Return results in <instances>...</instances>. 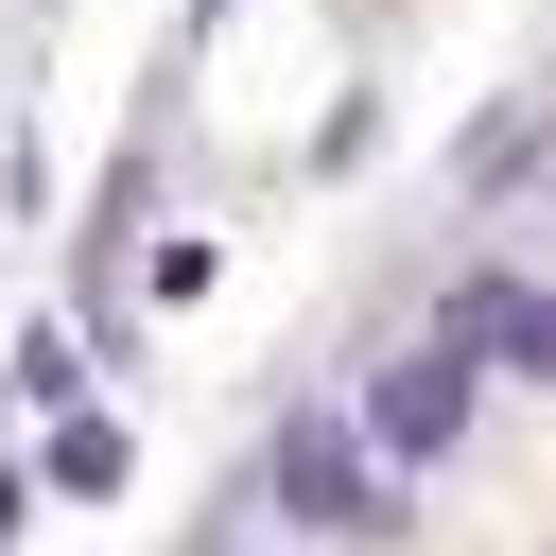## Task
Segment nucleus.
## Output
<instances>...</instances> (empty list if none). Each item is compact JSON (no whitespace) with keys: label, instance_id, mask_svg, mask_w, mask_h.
I'll return each mask as SVG.
<instances>
[{"label":"nucleus","instance_id":"f03ea898","mask_svg":"<svg viewBox=\"0 0 556 556\" xmlns=\"http://www.w3.org/2000/svg\"><path fill=\"white\" fill-rule=\"evenodd\" d=\"M452 348H504L521 382H556V295H469V313H452Z\"/></svg>","mask_w":556,"mask_h":556},{"label":"nucleus","instance_id":"f257e3e1","mask_svg":"<svg viewBox=\"0 0 556 556\" xmlns=\"http://www.w3.org/2000/svg\"><path fill=\"white\" fill-rule=\"evenodd\" d=\"M365 434H382L400 469H434V452L469 434V348H400V365L365 382Z\"/></svg>","mask_w":556,"mask_h":556},{"label":"nucleus","instance_id":"20e7f679","mask_svg":"<svg viewBox=\"0 0 556 556\" xmlns=\"http://www.w3.org/2000/svg\"><path fill=\"white\" fill-rule=\"evenodd\" d=\"M17 504H35V486H17V469H0V556H17Z\"/></svg>","mask_w":556,"mask_h":556},{"label":"nucleus","instance_id":"7ed1b4c3","mask_svg":"<svg viewBox=\"0 0 556 556\" xmlns=\"http://www.w3.org/2000/svg\"><path fill=\"white\" fill-rule=\"evenodd\" d=\"M278 486H295L313 521H365V452H348V434H278Z\"/></svg>","mask_w":556,"mask_h":556}]
</instances>
